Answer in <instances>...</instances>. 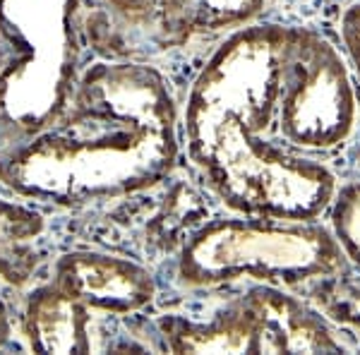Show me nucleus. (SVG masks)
Returning a JSON list of instances; mask_svg holds the SVG:
<instances>
[{
	"instance_id": "nucleus-5",
	"label": "nucleus",
	"mask_w": 360,
	"mask_h": 355,
	"mask_svg": "<svg viewBox=\"0 0 360 355\" xmlns=\"http://www.w3.org/2000/svg\"><path fill=\"white\" fill-rule=\"evenodd\" d=\"M276 120L281 135L303 149L336 147L356 123V94L346 63L310 29H291Z\"/></svg>"
},
{
	"instance_id": "nucleus-4",
	"label": "nucleus",
	"mask_w": 360,
	"mask_h": 355,
	"mask_svg": "<svg viewBox=\"0 0 360 355\" xmlns=\"http://www.w3.org/2000/svg\"><path fill=\"white\" fill-rule=\"evenodd\" d=\"M75 5L77 0H0V29L27 44L0 77V115L20 137L53 125L75 94Z\"/></svg>"
},
{
	"instance_id": "nucleus-11",
	"label": "nucleus",
	"mask_w": 360,
	"mask_h": 355,
	"mask_svg": "<svg viewBox=\"0 0 360 355\" xmlns=\"http://www.w3.org/2000/svg\"><path fill=\"white\" fill-rule=\"evenodd\" d=\"M44 233V219L32 209L0 200V278L25 286L37 269L34 243Z\"/></svg>"
},
{
	"instance_id": "nucleus-1",
	"label": "nucleus",
	"mask_w": 360,
	"mask_h": 355,
	"mask_svg": "<svg viewBox=\"0 0 360 355\" xmlns=\"http://www.w3.org/2000/svg\"><path fill=\"white\" fill-rule=\"evenodd\" d=\"M288 41L291 27L238 29L200 70L185 103L190 161L243 217L312 221L336 195L322 164L259 139L276 118Z\"/></svg>"
},
{
	"instance_id": "nucleus-10",
	"label": "nucleus",
	"mask_w": 360,
	"mask_h": 355,
	"mask_svg": "<svg viewBox=\"0 0 360 355\" xmlns=\"http://www.w3.org/2000/svg\"><path fill=\"white\" fill-rule=\"evenodd\" d=\"M161 29L171 41L217 34L257 20L264 0H156Z\"/></svg>"
},
{
	"instance_id": "nucleus-16",
	"label": "nucleus",
	"mask_w": 360,
	"mask_h": 355,
	"mask_svg": "<svg viewBox=\"0 0 360 355\" xmlns=\"http://www.w3.org/2000/svg\"><path fill=\"white\" fill-rule=\"evenodd\" d=\"M8 334H10V319L8 312H5V305L0 302V346L8 341Z\"/></svg>"
},
{
	"instance_id": "nucleus-9",
	"label": "nucleus",
	"mask_w": 360,
	"mask_h": 355,
	"mask_svg": "<svg viewBox=\"0 0 360 355\" xmlns=\"http://www.w3.org/2000/svg\"><path fill=\"white\" fill-rule=\"evenodd\" d=\"M173 353H259V327L248 300L238 298L209 322L164 317L159 322Z\"/></svg>"
},
{
	"instance_id": "nucleus-13",
	"label": "nucleus",
	"mask_w": 360,
	"mask_h": 355,
	"mask_svg": "<svg viewBox=\"0 0 360 355\" xmlns=\"http://www.w3.org/2000/svg\"><path fill=\"white\" fill-rule=\"evenodd\" d=\"M324 312L329 319L360 331V288L339 286L324 298Z\"/></svg>"
},
{
	"instance_id": "nucleus-3",
	"label": "nucleus",
	"mask_w": 360,
	"mask_h": 355,
	"mask_svg": "<svg viewBox=\"0 0 360 355\" xmlns=\"http://www.w3.org/2000/svg\"><path fill=\"white\" fill-rule=\"evenodd\" d=\"M344 266V250L322 226L248 217L202 224L180 247L178 276L185 286H219L238 278L295 286L334 276Z\"/></svg>"
},
{
	"instance_id": "nucleus-2",
	"label": "nucleus",
	"mask_w": 360,
	"mask_h": 355,
	"mask_svg": "<svg viewBox=\"0 0 360 355\" xmlns=\"http://www.w3.org/2000/svg\"><path fill=\"white\" fill-rule=\"evenodd\" d=\"M176 159L164 77L135 63H98L53 125L0 159V178L20 195L82 205L154 188Z\"/></svg>"
},
{
	"instance_id": "nucleus-14",
	"label": "nucleus",
	"mask_w": 360,
	"mask_h": 355,
	"mask_svg": "<svg viewBox=\"0 0 360 355\" xmlns=\"http://www.w3.org/2000/svg\"><path fill=\"white\" fill-rule=\"evenodd\" d=\"M341 41H344L348 60L360 77V3L351 5L341 17Z\"/></svg>"
},
{
	"instance_id": "nucleus-7",
	"label": "nucleus",
	"mask_w": 360,
	"mask_h": 355,
	"mask_svg": "<svg viewBox=\"0 0 360 355\" xmlns=\"http://www.w3.org/2000/svg\"><path fill=\"white\" fill-rule=\"evenodd\" d=\"M243 298L259 327V353H339L341 343L322 317L298 298L266 283Z\"/></svg>"
},
{
	"instance_id": "nucleus-15",
	"label": "nucleus",
	"mask_w": 360,
	"mask_h": 355,
	"mask_svg": "<svg viewBox=\"0 0 360 355\" xmlns=\"http://www.w3.org/2000/svg\"><path fill=\"white\" fill-rule=\"evenodd\" d=\"M106 5H111L118 13L123 15H142L152 8L154 0H103Z\"/></svg>"
},
{
	"instance_id": "nucleus-12",
	"label": "nucleus",
	"mask_w": 360,
	"mask_h": 355,
	"mask_svg": "<svg viewBox=\"0 0 360 355\" xmlns=\"http://www.w3.org/2000/svg\"><path fill=\"white\" fill-rule=\"evenodd\" d=\"M332 228L346 259L360 264V183L336 190L332 205Z\"/></svg>"
},
{
	"instance_id": "nucleus-6",
	"label": "nucleus",
	"mask_w": 360,
	"mask_h": 355,
	"mask_svg": "<svg viewBox=\"0 0 360 355\" xmlns=\"http://www.w3.org/2000/svg\"><path fill=\"white\" fill-rule=\"evenodd\" d=\"M53 283L103 314H130L154 300V278L137 262L101 252H72L56 262Z\"/></svg>"
},
{
	"instance_id": "nucleus-8",
	"label": "nucleus",
	"mask_w": 360,
	"mask_h": 355,
	"mask_svg": "<svg viewBox=\"0 0 360 355\" xmlns=\"http://www.w3.org/2000/svg\"><path fill=\"white\" fill-rule=\"evenodd\" d=\"M25 329L32 351L89 353L94 351L91 310L60 290L56 283L32 293L25 312Z\"/></svg>"
}]
</instances>
